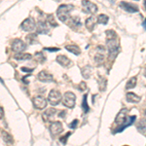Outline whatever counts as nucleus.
I'll return each instance as SVG.
<instances>
[{"label":"nucleus","instance_id":"nucleus-1","mask_svg":"<svg viewBox=\"0 0 146 146\" xmlns=\"http://www.w3.org/2000/svg\"><path fill=\"white\" fill-rule=\"evenodd\" d=\"M106 35V45L109 52V60H115L120 51L119 37L114 30H107Z\"/></svg>","mask_w":146,"mask_h":146},{"label":"nucleus","instance_id":"nucleus-2","mask_svg":"<svg viewBox=\"0 0 146 146\" xmlns=\"http://www.w3.org/2000/svg\"><path fill=\"white\" fill-rule=\"evenodd\" d=\"M73 9H74V7H73V5H70V4H62V5H60L56 10V16H58V20L62 21V23H66L68 19L71 17L70 12Z\"/></svg>","mask_w":146,"mask_h":146},{"label":"nucleus","instance_id":"nucleus-3","mask_svg":"<svg viewBox=\"0 0 146 146\" xmlns=\"http://www.w3.org/2000/svg\"><path fill=\"white\" fill-rule=\"evenodd\" d=\"M76 102V96L71 92H66L62 96V103L64 106L68 108H73Z\"/></svg>","mask_w":146,"mask_h":146},{"label":"nucleus","instance_id":"nucleus-4","mask_svg":"<svg viewBox=\"0 0 146 146\" xmlns=\"http://www.w3.org/2000/svg\"><path fill=\"white\" fill-rule=\"evenodd\" d=\"M60 100H62V94L56 90H52L48 96V101L50 102V104L53 105V106H56L60 102Z\"/></svg>","mask_w":146,"mask_h":146},{"label":"nucleus","instance_id":"nucleus-5","mask_svg":"<svg viewBox=\"0 0 146 146\" xmlns=\"http://www.w3.org/2000/svg\"><path fill=\"white\" fill-rule=\"evenodd\" d=\"M21 28H22L23 31L30 32L36 28V23H35V22L33 21V19L27 18L22 23V25H21Z\"/></svg>","mask_w":146,"mask_h":146},{"label":"nucleus","instance_id":"nucleus-6","mask_svg":"<svg viewBox=\"0 0 146 146\" xmlns=\"http://www.w3.org/2000/svg\"><path fill=\"white\" fill-rule=\"evenodd\" d=\"M82 7L85 13L88 14H96L98 12V7L93 2L89 1V0H83L82 1Z\"/></svg>","mask_w":146,"mask_h":146},{"label":"nucleus","instance_id":"nucleus-7","mask_svg":"<svg viewBox=\"0 0 146 146\" xmlns=\"http://www.w3.org/2000/svg\"><path fill=\"white\" fill-rule=\"evenodd\" d=\"M27 49V44L21 39H15L13 42H12V50L17 52V53H20V52H23Z\"/></svg>","mask_w":146,"mask_h":146},{"label":"nucleus","instance_id":"nucleus-8","mask_svg":"<svg viewBox=\"0 0 146 146\" xmlns=\"http://www.w3.org/2000/svg\"><path fill=\"white\" fill-rule=\"evenodd\" d=\"M119 6H120V8H122L123 10L128 12V13H136V12H138V10H139L138 7L135 5V4L129 3V2H126V1H122Z\"/></svg>","mask_w":146,"mask_h":146},{"label":"nucleus","instance_id":"nucleus-9","mask_svg":"<svg viewBox=\"0 0 146 146\" xmlns=\"http://www.w3.org/2000/svg\"><path fill=\"white\" fill-rule=\"evenodd\" d=\"M66 25L70 28H71V29L77 30L78 28L81 27L82 23H81V21H80V18L79 17H70L67 20Z\"/></svg>","mask_w":146,"mask_h":146},{"label":"nucleus","instance_id":"nucleus-10","mask_svg":"<svg viewBox=\"0 0 146 146\" xmlns=\"http://www.w3.org/2000/svg\"><path fill=\"white\" fill-rule=\"evenodd\" d=\"M128 109L127 108H123L119 111V113L117 114L116 118H115V123L122 125L123 123L128 120Z\"/></svg>","mask_w":146,"mask_h":146},{"label":"nucleus","instance_id":"nucleus-11","mask_svg":"<svg viewBox=\"0 0 146 146\" xmlns=\"http://www.w3.org/2000/svg\"><path fill=\"white\" fill-rule=\"evenodd\" d=\"M33 104L37 109H43L47 106V100L44 96H37L33 98Z\"/></svg>","mask_w":146,"mask_h":146},{"label":"nucleus","instance_id":"nucleus-12","mask_svg":"<svg viewBox=\"0 0 146 146\" xmlns=\"http://www.w3.org/2000/svg\"><path fill=\"white\" fill-rule=\"evenodd\" d=\"M63 131V128H62V124L58 121H55L51 124L50 126V133H52L53 135H56L58 133H60L62 131Z\"/></svg>","mask_w":146,"mask_h":146},{"label":"nucleus","instance_id":"nucleus-13","mask_svg":"<svg viewBox=\"0 0 146 146\" xmlns=\"http://www.w3.org/2000/svg\"><path fill=\"white\" fill-rule=\"evenodd\" d=\"M104 52L105 50L102 46L98 47V50H96V54L95 56V60L98 64H100V63L104 60Z\"/></svg>","mask_w":146,"mask_h":146},{"label":"nucleus","instance_id":"nucleus-14","mask_svg":"<svg viewBox=\"0 0 146 146\" xmlns=\"http://www.w3.org/2000/svg\"><path fill=\"white\" fill-rule=\"evenodd\" d=\"M37 78L41 82H51L53 81V75L50 74L49 72L45 71V70H43V71H40L38 73Z\"/></svg>","mask_w":146,"mask_h":146},{"label":"nucleus","instance_id":"nucleus-15","mask_svg":"<svg viewBox=\"0 0 146 146\" xmlns=\"http://www.w3.org/2000/svg\"><path fill=\"white\" fill-rule=\"evenodd\" d=\"M36 31H37V33H39V34L48 33V32H49V27H48V25H47V23L45 22H42V21H40V22L37 23Z\"/></svg>","mask_w":146,"mask_h":146},{"label":"nucleus","instance_id":"nucleus-16","mask_svg":"<svg viewBox=\"0 0 146 146\" xmlns=\"http://www.w3.org/2000/svg\"><path fill=\"white\" fill-rule=\"evenodd\" d=\"M135 119H136V117H135V116H131V117H129V119L127 120V121L125 122V123L122 124V126H120L119 128L114 131V133H120V131H123L124 129H126V128H128L129 126H131V125H133V122L135 121Z\"/></svg>","mask_w":146,"mask_h":146},{"label":"nucleus","instance_id":"nucleus-17","mask_svg":"<svg viewBox=\"0 0 146 146\" xmlns=\"http://www.w3.org/2000/svg\"><path fill=\"white\" fill-rule=\"evenodd\" d=\"M56 113V110L55 109V108H53V107L49 108V109H47L46 111L43 113V115H42V118H43V120L45 122H49L54 116H55Z\"/></svg>","mask_w":146,"mask_h":146},{"label":"nucleus","instance_id":"nucleus-18","mask_svg":"<svg viewBox=\"0 0 146 146\" xmlns=\"http://www.w3.org/2000/svg\"><path fill=\"white\" fill-rule=\"evenodd\" d=\"M56 62L63 67H68L71 64V60H70L66 56H63V55H60L56 56Z\"/></svg>","mask_w":146,"mask_h":146},{"label":"nucleus","instance_id":"nucleus-19","mask_svg":"<svg viewBox=\"0 0 146 146\" xmlns=\"http://www.w3.org/2000/svg\"><path fill=\"white\" fill-rule=\"evenodd\" d=\"M126 98H127V101H129V102H131V103H138L141 100L140 96L135 95V94H133V93H128L126 95Z\"/></svg>","mask_w":146,"mask_h":146},{"label":"nucleus","instance_id":"nucleus-20","mask_svg":"<svg viewBox=\"0 0 146 146\" xmlns=\"http://www.w3.org/2000/svg\"><path fill=\"white\" fill-rule=\"evenodd\" d=\"M98 21H96V19L94 17H90L86 20V23H85V25L86 27L88 28L89 31H93L95 29V27H96V23Z\"/></svg>","mask_w":146,"mask_h":146},{"label":"nucleus","instance_id":"nucleus-21","mask_svg":"<svg viewBox=\"0 0 146 146\" xmlns=\"http://www.w3.org/2000/svg\"><path fill=\"white\" fill-rule=\"evenodd\" d=\"M14 58L18 60H31L32 56L30 54H27V53H23V52H20V53H17Z\"/></svg>","mask_w":146,"mask_h":146},{"label":"nucleus","instance_id":"nucleus-22","mask_svg":"<svg viewBox=\"0 0 146 146\" xmlns=\"http://www.w3.org/2000/svg\"><path fill=\"white\" fill-rule=\"evenodd\" d=\"M65 49L70 52V53L74 54V55H80L81 54V50H80V48L77 45H75V44H69V45H65Z\"/></svg>","mask_w":146,"mask_h":146},{"label":"nucleus","instance_id":"nucleus-23","mask_svg":"<svg viewBox=\"0 0 146 146\" xmlns=\"http://www.w3.org/2000/svg\"><path fill=\"white\" fill-rule=\"evenodd\" d=\"M136 128H137V131L141 133H146V116L145 118L139 120V122L136 125Z\"/></svg>","mask_w":146,"mask_h":146},{"label":"nucleus","instance_id":"nucleus-24","mask_svg":"<svg viewBox=\"0 0 146 146\" xmlns=\"http://www.w3.org/2000/svg\"><path fill=\"white\" fill-rule=\"evenodd\" d=\"M81 72H82V76H83L85 79H89L92 75L93 69H92V67L90 66V65H86L85 67L82 68Z\"/></svg>","mask_w":146,"mask_h":146},{"label":"nucleus","instance_id":"nucleus-25","mask_svg":"<svg viewBox=\"0 0 146 146\" xmlns=\"http://www.w3.org/2000/svg\"><path fill=\"white\" fill-rule=\"evenodd\" d=\"M1 136H2V139L4 140V142L8 143V144H12L13 143V137H12V135H9L4 129H1Z\"/></svg>","mask_w":146,"mask_h":146},{"label":"nucleus","instance_id":"nucleus-26","mask_svg":"<svg viewBox=\"0 0 146 146\" xmlns=\"http://www.w3.org/2000/svg\"><path fill=\"white\" fill-rule=\"evenodd\" d=\"M106 85H107V80L102 76L98 77V88H100V92H104L106 89Z\"/></svg>","mask_w":146,"mask_h":146},{"label":"nucleus","instance_id":"nucleus-27","mask_svg":"<svg viewBox=\"0 0 146 146\" xmlns=\"http://www.w3.org/2000/svg\"><path fill=\"white\" fill-rule=\"evenodd\" d=\"M136 81H137L136 77H131V78L128 81V83L126 84V89H127V90H129V89L135 88V87L136 86Z\"/></svg>","mask_w":146,"mask_h":146},{"label":"nucleus","instance_id":"nucleus-28","mask_svg":"<svg viewBox=\"0 0 146 146\" xmlns=\"http://www.w3.org/2000/svg\"><path fill=\"white\" fill-rule=\"evenodd\" d=\"M108 20H109V18L106 15H104V14H101V15L98 17V23H100V25H107Z\"/></svg>","mask_w":146,"mask_h":146},{"label":"nucleus","instance_id":"nucleus-29","mask_svg":"<svg viewBox=\"0 0 146 146\" xmlns=\"http://www.w3.org/2000/svg\"><path fill=\"white\" fill-rule=\"evenodd\" d=\"M87 96L88 95H84L83 96V101H82V108H83L84 112L85 113H88L90 108H89V105H88V102H87Z\"/></svg>","mask_w":146,"mask_h":146},{"label":"nucleus","instance_id":"nucleus-30","mask_svg":"<svg viewBox=\"0 0 146 146\" xmlns=\"http://www.w3.org/2000/svg\"><path fill=\"white\" fill-rule=\"evenodd\" d=\"M27 43H29V44H35V42L37 41V35L36 34H29V35H27Z\"/></svg>","mask_w":146,"mask_h":146},{"label":"nucleus","instance_id":"nucleus-31","mask_svg":"<svg viewBox=\"0 0 146 146\" xmlns=\"http://www.w3.org/2000/svg\"><path fill=\"white\" fill-rule=\"evenodd\" d=\"M35 58H36V60H38L40 63L45 62V60H46L45 56L43 55V53H42V52H37V53L35 54Z\"/></svg>","mask_w":146,"mask_h":146},{"label":"nucleus","instance_id":"nucleus-32","mask_svg":"<svg viewBox=\"0 0 146 146\" xmlns=\"http://www.w3.org/2000/svg\"><path fill=\"white\" fill-rule=\"evenodd\" d=\"M47 22H48V23L51 25V27H58V23H56V21H55V19H54L53 15H48V16H47Z\"/></svg>","mask_w":146,"mask_h":146},{"label":"nucleus","instance_id":"nucleus-33","mask_svg":"<svg viewBox=\"0 0 146 146\" xmlns=\"http://www.w3.org/2000/svg\"><path fill=\"white\" fill-rule=\"evenodd\" d=\"M70 135H71V133H67L64 136H62V137H60V141L62 143V144H66L67 138H68V136H69Z\"/></svg>","mask_w":146,"mask_h":146},{"label":"nucleus","instance_id":"nucleus-34","mask_svg":"<svg viewBox=\"0 0 146 146\" xmlns=\"http://www.w3.org/2000/svg\"><path fill=\"white\" fill-rule=\"evenodd\" d=\"M78 89H79V91H85L87 89V85L85 82H81V83L79 84V86H78Z\"/></svg>","mask_w":146,"mask_h":146},{"label":"nucleus","instance_id":"nucleus-35","mask_svg":"<svg viewBox=\"0 0 146 146\" xmlns=\"http://www.w3.org/2000/svg\"><path fill=\"white\" fill-rule=\"evenodd\" d=\"M79 123V121L78 120H74V121H72V123L71 124H69V128H71V129H75L77 127V125H78Z\"/></svg>","mask_w":146,"mask_h":146},{"label":"nucleus","instance_id":"nucleus-36","mask_svg":"<svg viewBox=\"0 0 146 146\" xmlns=\"http://www.w3.org/2000/svg\"><path fill=\"white\" fill-rule=\"evenodd\" d=\"M46 51H51V52H58L60 51V48H45Z\"/></svg>","mask_w":146,"mask_h":146},{"label":"nucleus","instance_id":"nucleus-37","mask_svg":"<svg viewBox=\"0 0 146 146\" xmlns=\"http://www.w3.org/2000/svg\"><path fill=\"white\" fill-rule=\"evenodd\" d=\"M22 70L25 72H32L33 71V69L32 68H25V67H22Z\"/></svg>","mask_w":146,"mask_h":146},{"label":"nucleus","instance_id":"nucleus-38","mask_svg":"<svg viewBox=\"0 0 146 146\" xmlns=\"http://www.w3.org/2000/svg\"><path fill=\"white\" fill-rule=\"evenodd\" d=\"M64 114H65V111H62V112H60V117H64Z\"/></svg>","mask_w":146,"mask_h":146},{"label":"nucleus","instance_id":"nucleus-39","mask_svg":"<svg viewBox=\"0 0 146 146\" xmlns=\"http://www.w3.org/2000/svg\"><path fill=\"white\" fill-rule=\"evenodd\" d=\"M143 27H144V29H146V19L144 20V22H143Z\"/></svg>","mask_w":146,"mask_h":146},{"label":"nucleus","instance_id":"nucleus-40","mask_svg":"<svg viewBox=\"0 0 146 146\" xmlns=\"http://www.w3.org/2000/svg\"><path fill=\"white\" fill-rule=\"evenodd\" d=\"M143 5H144V8H145V10H146V0L144 1V4H143Z\"/></svg>","mask_w":146,"mask_h":146}]
</instances>
